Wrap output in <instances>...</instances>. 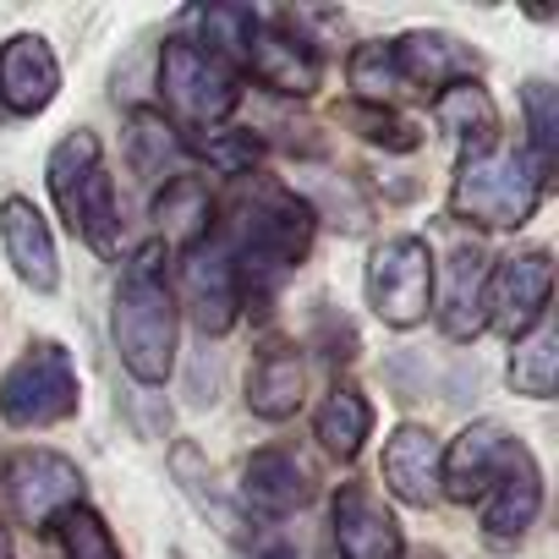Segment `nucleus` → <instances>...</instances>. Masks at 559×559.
<instances>
[{
  "label": "nucleus",
  "instance_id": "f8f14e48",
  "mask_svg": "<svg viewBox=\"0 0 559 559\" xmlns=\"http://www.w3.org/2000/svg\"><path fill=\"white\" fill-rule=\"evenodd\" d=\"M390 61H395L401 99H428V105L455 83H477L483 72V56L450 28H412L390 39Z\"/></svg>",
  "mask_w": 559,
  "mask_h": 559
},
{
  "label": "nucleus",
  "instance_id": "f3484780",
  "mask_svg": "<svg viewBox=\"0 0 559 559\" xmlns=\"http://www.w3.org/2000/svg\"><path fill=\"white\" fill-rule=\"evenodd\" d=\"M537 515H543V466L521 444L515 461L504 466V477L483 499V543L499 548V554H510V548L526 543V532L537 526Z\"/></svg>",
  "mask_w": 559,
  "mask_h": 559
},
{
  "label": "nucleus",
  "instance_id": "c85d7f7f",
  "mask_svg": "<svg viewBox=\"0 0 559 559\" xmlns=\"http://www.w3.org/2000/svg\"><path fill=\"white\" fill-rule=\"evenodd\" d=\"M341 121L362 138V143H373V148H384V154H412V148H423V127L412 121V116H401V110H390V105H346L341 110Z\"/></svg>",
  "mask_w": 559,
  "mask_h": 559
},
{
  "label": "nucleus",
  "instance_id": "ddd939ff",
  "mask_svg": "<svg viewBox=\"0 0 559 559\" xmlns=\"http://www.w3.org/2000/svg\"><path fill=\"white\" fill-rule=\"evenodd\" d=\"M515 450H521V439H515L499 417L466 423V428L444 444V455H439V499H450V504H483L488 488H493V483L504 477V466L515 461Z\"/></svg>",
  "mask_w": 559,
  "mask_h": 559
},
{
  "label": "nucleus",
  "instance_id": "393cba45",
  "mask_svg": "<svg viewBox=\"0 0 559 559\" xmlns=\"http://www.w3.org/2000/svg\"><path fill=\"white\" fill-rule=\"evenodd\" d=\"M154 219H159V230H165V236H154V241H159V247L176 241V247L187 252L192 241H203V236L214 230V198H209V187H203L198 176H176L170 187L154 192Z\"/></svg>",
  "mask_w": 559,
  "mask_h": 559
},
{
  "label": "nucleus",
  "instance_id": "5701e85b",
  "mask_svg": "<svg viewBox=\"0 0 559 559\" xmlns=\"http://www.w3.org/2000/svg\"><path fill=\"white\" fill-rule=\"evenodd\" d=\"M313 439L335 461H357L362 455V444L373 439V401L362 395L357 379H335L330 384V395L313 412Z\"/></svg>",
  "mask_w": 559,
  "mask_h": 559
},
{
  "label": "nucleus",
  "instance_id": "2f4dec72",
  "mask_svg": "<svg viewBox=\"0 0 559 559\" xmlns=\"http://www.w3.org/2000/svg\"><path fill=\"white\" fill-rule=\"evenodd\" d=\"M0 559H17V548H12V532L0 526Z\"/></svg>",
  "mask_w": 559,
  "mask_h": 559
},
{
  "label": "nucleus",
  "instance_id": "4468645a",
  "mask_svg": "<svg viewBox=\"0 0 559 559\" xmlns=\"http://www.w3.org/2000/svg\"><path fill=\"white\" fill-rule=\"evenodd\" d=\"M313 493H319V488H313L308 461L292 455V450H280V444L252 450V455L241 461V477H236L241 510H247L252 521H269V526H280L286 515H297L302 504H313Z\"/></svg>",
  "mask_w": 559,
  "mask_h": 559
},
{
  "label": "nucleus",
  "instance_id": "412c9836",
  "mask_svg": "<svg viewBox=\"0 0 559 559\" xmlns=\"http://www.w3.org/2000/svg\"><path fill=\"white\" fill-rule=\"evenodd\" d=\"M308 401V362L292 341H269L247 368V412L263 423H286Z\"/></svg>",
  "mask_w": 559,
  "mask_h": 559
},
{
  "label": "nucleus",
  "instance_id": "a211bd4d",
  "mask_svg": "<svg viewBox=\"0 0 559 559\" xmlns=\"http://www.w3.org/2000/svg\"><path fill=\"white\" fill-rule=\"evenodd\" d=\"M61 94V61L45 34H12L0 45V110L45 116Z\"/></svg>",
  "mask_w": 559,
  "mask_h": 559
},
{
  "label": "nucleus",
  "instance_id": "7c9ffc66",
  "mask_svg": "<svg viewBox=\"0 0 559 559\" xmlns=\"http://www.w3.org/2000/svg\"><path fill=\"white\" fill-rule=\"evenodd\" d=\"M230 559H308L302 554V543L286 532V526H269V521H247L241 515V526L230 532Z\"/></svg>",
  "mask_w": 559,
  "mask_h": 559
},
{
  "label": "nucleus",
  "instance_id": "c756f323",
  "mask_svg": "<svg viewBox=\"0 0 559 559\" xmlns=\"http://www.w3.org/2000/svg\"><path fill=\"white\" fill-rule=\"evenodd\" d=\"M187 159H203L209 170L241 181V176L258 170L263 143H258L252 132H241V127H219V132H209V138H187Z\"/></svg>",
  "mask_w": 559,
  "mask_h": 559
},
{
  "label": "nucleus",
  "instance_id": "cd10ccee",
  "mask_svg": "<svg viewBox=\"0 0 559 559\" xmlns=\"http://www.w3.org/2000/svg\"><path fill=\"white\" fill-rule=\"evenodd\" d=\"M50 537H56V554L61 559H127V548L116 543L110 521L94 504H72L67 515H56L50 521Z\"/></svg>",
  "mask_w": 559,
  "mask_h": 559
},
{
  "label": "nucleus",
  "instance_id": "dca6fc26",
  "mask_svg": "<svg viewBox=\"0 0 559 559\" xmlns=\"http://www.w3.org/2000/svg\"><path fill=\"white\" fill-rule=\"evenodd\" d=\"M488 269H493V258L477 241H461L444 258V269H433V319H439L444 341L466 346V341H477L488 330V313H483Z\"/></svg>",
  "mask_w": 559,
  "mask_h": 559
},
{
  "label": "nucleus",
  "instance_id": "aec40b11",
  "mask_svg": "<svg viewBox=\"0 0 559 559\" xmlns=\"http://www.w3.org/2000/svg\"><path fill=\"white\" fill-rule=\"evenodd\" d=\"M439 433L423 428V423H401L390 439H384V455H379V477L384 488L412 504V510H433L439 504Z\"/></svg>",
  "mask_w": 559,
  "mask_h": 559
},
{
  "label": "nucleus",
  "instance_id": "7ed1b4c3",
  "mask_svg": "<svg viewBox=\"0 0 559 559\" xmlns=\"http://www.w3.org/2000/svg\"><path fill=\"white\" fill-rule=\"evenodd\" d=\"M45 187H50V198H56L67 230H72L83 247H94L99 258H121V230H127V219H121V198H116V176H110L105 143H99L88 127L67 132V138L50 148V159H45Z\"/></svg>",
  "mask_w": 559,
  "mask_h": 559
},
{
  "label": "nucleus",
  "instance_id": "9b49d317",
  "mask_svg": "<svg viewBox=\"0 0 559 559\" xmlns=\"http://www.w3.org/2000/svg\"><path fill=\"white\" fill-rule=\"evenodd\" d=\"M241 78L263 83V88L280 94V99H313L319 83H324V56H319L313 39L297 34L292 17H263V12H258L252 39H247Z\"/></svg>",
  "mask_w": 559,
  "mask_h": 559
},
{
  "label": "nucleus",
  "instance_id": "f03ea898",
  "mask_svg": "<svg viewBox=\"0 0 559 559\" xmlns=\"http://www.w3.org/2000/svg\"><path fill=\"white\" fill-rule=\"evenodd\" d=\"M176 335L181 313L170 297V247L143 241L116 274V308H110L116 357L138 384L159 390L176 373Z\"/></svg>",
  "mask_w": 559,
  "mask_h": 559
},
{
  "label": "nucleus",
  "instance_id": "0eeeda50",
  "mask_svg": "<svg viewBox=\"0 0 559 559\" xmlns=\"http://www.w3.org/2000/svg\"><path fill=\"white\" fill-rule=\"evenodd\" d=\"M433 252L423 236L395 230L373 247L368 269H362V297L373 308V319L384 330H417L433 313Z\"/></svg>",
  "mask_w": 559,
  "mask_h": 559
},
{
  "label": "nucleus",
  "instance_id": "2eb2a0df",
  "mask_svg": "<svg viewBox=\"0 0 559 559\" xmlns=\"http://www.w3.org/2000/svg\"><path fill=\"white\" fill-rule=\"evenodd\" d=\"M330 537L341 559H406V532L395 510L368 483H341L330 499Z\"/></svg>",
  "mask_w": 559,
  "mask_h": 559
},
{
  "label": "nucleus",
  "instance_id": "f257e3e1",
  "mask_svg": "<svg viewBox=\"0 0 559 559\" xmlns=\"http://www.w3.org/2000/svg\"><path fill=\"white\" fill-rule=\"evenodd\" d=\"M214 230L236 263L241 313H269L280 286L302 269V258L319 236V214L308 209V198L297 187L252 170V176L230 181L225 203H214Z\"/></svg>",
  "mask_w": 559,
  "mask_h": 559
},
{
  "label": "nucleus",
  "instance_id": "1a4fd4ad",
  "mask_svg": "<svg viewBox=\"0 0 559 559\" xmlns=\"http://www.w3.org/2000/svg\"><path fill=\"white\" fill-rule=\"evenodd\" d=\"M176 313H187V324L198 335H230L241 319V286H236V263L219 241V230H209L203 241H192L176 263Z\"/></svg>",
  "mask_w": 559,
  "mask_h": 559
},
{
  "label": "nucleus",
  "instance_id": "423d86ee",
  "mask_svg": "<svg viewBox=\"0 0 559 559\" xmlns=\"http://www.w3.org/2000/svg\"><path fill=\"white\" fill-rule=\"evenodd\" d=\"M78 406H83L78 362L61 341H34L7 373H0V423L17 428V433L56 428V423L78 417Z\"/></svg>",
  "mask_w": 559,
  "mask_h": 559
},
{
  "label": "nucleus",
  "instance_id": "b1692460",
  "mask_svg": "<svg viewBox=\"0 0 559 559\" xmlns=\"http://www.w3.org/2000/svg\"><path fill=\"white\" fill-rule=\"evenodd\" d=\"M433 121L439 132H450L461 143V154H477V148H493L499 143V105L488 99L483 83H455L433 99Z\"/></svg>",
  "mask_w": 559,
  "mask_h": 559
},
{
  "label": "nucleus",
  "instance_id": "6ab92c4d",
  "mask_svg": "<svg viewBox=\"0 0 559 559\" xmlns=\"http://www.w3.org/2000/svg\"><path fill=\"white\" fill-rule=\"evenodd\" d=\"M0 247H7V263L17 269V280L28 292H56L61 286V252H56L50 219L39 214L34 198H23V192L0 198Z\"/></svg>",
  "mask_w": 559,
  "mask_h": 559
},
{
  "label": "nucleus",
  "instance_id": "39448f33",
  "mask_svg": "<svg viewBox=\"0 0 559 559\" xmlns=\"http://www.w3.org/2000/svg\"><path fill=\"white\" fill-rule=\"evenodd\" d=\"M241 72H230L219 56L192 45V34H170L159 45V99L165 121L176 132H219L241 105Z\"/></svg>",
  "mask_w": 559,
  "mask_h": 559
},
{
  "label": "nucleus",
  "instance_id": "9d476101",
  "mask_svg": "<svg viewBox=\"0 0 559 559\" xmlns=\"http://www.w3.org/2000/svg\"><path fill=\"white\" fill-rule=\"evenodd\" d=\"M548 297H554V258H548V247H526V252L493 258L488 297H483L488 330H499L515 346L526 330H537L548 319Z\"/></svg>",
  "mask_w": 559,
  "mask_h": 559
},
{
  "label": "nucleus",
  "instance_id": "473e14b6",
  "mask_svg": "<svg viewBox=\"0 0 559 559\" xmlns=\"http://www.w3.org/2000/svg\"><path fill=\"white\" fill-rule=\"evenodd\" d=\"M406 559H444V554H439V548H412Z\"/></svg>",
  "mask_w": 559,
  "mask_h": 559
},
{
  "label": "nucleus",
  "instance_id": "4be33fe9",
  "mask_svg": "<svg viewBox=\"0 0 559 559\" xmlns=\"http://www.w3.org/2000/svg\"><path fill=\"white\" fill-rule=\"evenodd\" d=\"M127 165L148 187H170L176 176H187V138L154 105H132L127 110Z\"/></svg>",
  "mask_w": 559,
  "mask_h": 559
},
{
  "label": "nucleus",
  "instance_id": "6e6552de",
  "mask_svg": "<svg viewBox=\"0 0 559 559\" xmlns=\"http://www.w3.org/2000/svg\"><path fill=\"white\" fill-rule=\"evenodd\" d=\"M0 499L17 515V526L50 532L56 515H67L72 504H88V483L72 455L50 444H23L12 455H0Z\"/></svg>",
  "mask_w": 559,
  "mask_h": 559
},
{
  "label": "nucleus",
  "instance_id": "a878e982",
  "mask_svg": "<svg viewBox=\"0 0 559 559\" xmlns=\"http://www.w3.org/2000/svg\"><path fill=\"white\" fill-rule=\"evenodd\" d=\"M510 390L526 395V401H554V384H559V330L554 319H543L537 330H526L515 346H510Z\"/></svg>",
  "mask_w": 559,
  "mask_h": 559
},
{
  "label": "nucleus",
  "instance_id": "20e7f679",
  "mask_svg": "<svg viewBox=\"0 0 559 559\" xmlns=\"http://www.w3.org/2000/svg\"><path fill=\"white\" fill-rule=\"evenodd\" d=\"M548 181L554 176H543L526 159V148H510V143L461 154L455 181H450V219L477 225V230H521L543 209Z\"/></svg>",
  "mask_w": 559,
  "mask_h": 559
},
{
  "label": "nucleus",
  "instance_id": "bb28decb",
  "mask_svg": "<svg viewBox=\"0 0 559 559\" xmlns=\"http://www.w3.org/2000/svg\"><path fill=\"white\" fill-rule=\"evenodd\" d=\"M521 121H526V159L554 176V154H559V88L548 78H526L521 83Z\"/></svg>",
  "mask_w": 559,
  "mask_h": 559
}]
</instances>
